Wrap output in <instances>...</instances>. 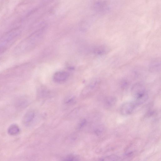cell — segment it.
Returning <instances> with one entry per match:
<instances>
[{
	"instance_id": "6da1fadb",
	"label": "cell",
	"mask_w": 161,
	"mask_h": 161,
	"mask_svg": "<svg viewBox=\"0 0 161 161\" xmlns=\"http://www.w3.org/2000/svg\"><path fill=\"white\" fill-rule=\"evenodd\" d=\"M131 92L135 99V102L137 106L143 104L148 99V95L145 87L142 83H137L133 85Z\"/></svg>"
},
{
	"instance_id": "7a4b0ae2",
	"label": "cell",
	"mask_w": 161,
	"mask_h": 161,
	"mask_svg": "<svg viewBox=\"0 0 161 161\" xmlns=\"http://www.w3.org/2000/svg\"><path fill=\"white\" fill-rule=\"evenodd\" d=\"M110 3L107 0H99L95 3V8L99 13L102 14L107 13L111 9Z\"/></svg>"
},
{
	"instance_id": "3957f363",
	"label": "cell",
	"mask_w": 161,
	"mask_h": 161,
	"mask_svg": "<svg viewBox=\"0 0 161 161\" xmlns=\"http://www.w3.org/2000/svg\"><path fill=\"white\" fill-rule=\"evenodd\" d=\"M137 106L135 102H126L121 106V113L124 115H130L133 112Z\"/></svg>"
},
{
	"instance_id": "277c9868",
	"label": "cell",
	"mask_w": 161,
	"mask_h": 161,
	"mask_svg": "<svg viewBox=\"0 0 161 161\" xmlns=\"http://www.w3.org/2000/svg\"><path fill=\"white\" fill-rule=\"evenodd\" d=\"M69 74L64 71H58L55 73L53 76L54 81L58 83H62L65 82L68 79Z\"/></svg>"
},
{
	"instance_id": "5b68a950",
	"label": "cell",
	"mask_w": 161,
	"mask_h": 161,
	"mask_svg": "<svg viewBox=\"0 0 161 161\" xmlns=\"http://www.w3.org/2000/svg\"><path fill=\"white\" fill-rule=\"evenodd\" d=\"M35 116V113L33 111H29L24 116L23 123L25 125H30L33 121Z\"/></svg>"
},
{
	"instance_id": "8992f818",
	"label": "cell",
	"mask_w": 161,
	"mask_h": 161,
	"mask_svg": "<svg viewBox=\"0 0 161 161\" xmlns=\"http://www.w3.org/2000/svg\"><path fill=\"white\" fill-rule=\"evenodd\" d=\"M110 49L108 47L102 45L97 48L95 50V54L99 55H103L108 53Z\"/></svg>"
},
{
	"instance_id": "52a82bcc",
	"label": "cell",
	"mask_w": 161,
	"mask_h": 161,
	"mask_svg": "<svg viewBox=\"0 0 161 161\" xmlns=\"http://www.w3.org/2000/svg\"><path fill=\"white\" fill-rule=\"evenodd\" d=\"M20 130L18 126L15 124L11 125L8 129V133L10 135L14 136L18 134Z\"/></svg>"
},
{
	"instance_id": "ba28073f",
	"label": "cell",
	"mask_w": 161,
	"mask_h": 161,
	"mask_svg": "<svg viewBox=\"0 0 161 161\" xmlns=\"http://www.w3.org/2000/svg\"><path fill=\"white\" fill-rule=\"evenodd\" d=\"M116 98L113 96H110L106 98L105 101V106L107 108H111L114 106L116 103Z\"/></svg>"
},
{
	"instance_id": "9c48e42d",
	"label": "cell",
	"mask_w": 161,
	"mask_h": 161,
	"mask_svg": "<svg viewBox=\"0 0 161 161\" xmlns=\"http://www.w3.org/2000/svg\"><path fill=\"white\" fill-rule=\"evenodd\" d=\"M160 63L159 60L154 61L151 64V69L156 72L159 71L160 70Z\"/></svg>"
},
{
	"instance_id": "30bf717a",
	"label": "cell",
	"mask_w": 161,
	"mask_h": 161,
	"mask_svg": "<svg viewBox=\"0 0 161 161\" xmlns=\"http://www.w3.org/2000/svg\"><path fill=\"white\" fill-rule=\"evenodd\" d=\"M120 158L117 155H111L107 156L100 159V160L102 161H114L119 160Z\"/></svg>"
},
{
	"instance_id": "8fae6325",
	"label": "cell",
	"mask_w": 161,
	"mask_h": 161,
	"mask_svg": "<svg viewBox=\"0 0 161 161\" xmlns=\"http://www.w3.org/2000/svg\"><path fill=\"white\" fill-rule=\"evenodd\" d=\"M74 98H70L67 99L66 101V104H70L71 102L74 101Z\"/></svg>"
},
{
	"instance_id": "7c38bea8",
	"label": "cell",
	"mask_w": 161,
	"mask_h": 161,
	"mask_svg": "<svg viewBox=\"0 0 161 161\" xmlns=\"http://www.w3.org/2000/svg\"><path fill=\"white\" fill-rule=\"evenodd\" d=\"M86 121L85 120H83L79 124V128H80L82 127H83L86 124Z\"/></svg>"
},
{
	"instance_id": "4fadbf2b",
	"label": "cell",
	"mask_w": 161,
	"mask_h": 161,
	"mask_svg": "<svg viewBox=\"0 0 161 161\" xmlns=\"http://www.w3.org/2000/svg\"><path fill=\"white\" fill-rule=\"evenodd\" d=\"M65 160H78L77 159V158L74 157H67L66 159Z\"/></svg>"
}]
</instances>
